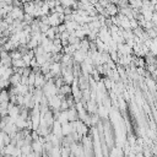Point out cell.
I'll use <instances>...</instances> for the list:
<instances>
[{"instance_id":"1","label":"cell","mask_w":157,"mask_h":157,"mask_svg":"<svg viewBox=\"0 0 157 157\" xmlns=\"http://www.w3.org/2000/svg\"><path fill=\"white\" fill-rule=\"evenodd\" d=\"M21 152H22V155H28L31 151H32V147H31V144H23L21 147Z\"/></svg>"},{"instance_id":"2","label":"cell","mask_w":157,"mask_h":157,"mask_svg":"<svg viewBox=\"0 0 157 157\" xmlns=\"http://www.w3.org/2000/svg\"><path fill=\"white\" fill-rule=\"evenodd\" d=\"M38 157H40V156H38Z\"/></svg>"}]
</instances>
